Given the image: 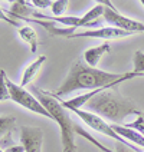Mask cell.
I'll return each instance as SVG.
<instances>
[{
  "mask_svg": "<svg viewBox=\"0 0 144 152\" xmlns=\"http://www.w3.org/2000/svg\"><path fill=\"white\" fill-rule=\"evenodd\" d=\"M29 3L38 9H46V7H51L53 1H51V0H33V1H29Z\"/></svg>",
  "mask_w": 144,
  "mask_h": 152,
  "instance_id": "d6986e66",
  "label": "cell"
},
{
  "mask_svg": "<svg viewBox=\"0 0 144 152\" xmlns=\"http://www.w3.org/2000/svg\"><path fill=\"white\" fill-rule=\"evenodd\" d=\"M86 109L102 119H108L115 125H121L130 115H140L141 110L131 99L123 96L117 89H105L88 102Z\"/></svg>",
  "mask_w": 144,
  "mask_h": 152,
  "instance_id": "7a4b0ae2",
  "label": "cell"
},
{
  "mask_svg": "<svg viewBox=\"0 0 144 152\" xmlns=\"http://www.w3.org/2000/svg\"><path fill=\"white\" fill-rule=\"evenodd\" d=\"M111 126L121 138H124L130 144H136L138 146L144 148V136L141 134H138L136 129H131V128L126 126V125H115V124H112Z\"/></svg>",
  "mask_w": 144,
  "mask_h": 152,
  "instance_id": "8fae6325",
  "label": "cell"
},
{
  "mask_svg": "<svg viewBox=\"0 0 144 152\" xmlns=\"http://www.w3.org/2000/svg\"><path fill=\"white\" fill-rule=\"evenodd\" d=\"M4 152H25V148H23V145H12V146H9L6 149H3Z\"/></svg>",
  "mask_w": 144,
  "mask_h": 152,
  "instance_id": "ffe728a7",
  "label": "cell"
},
{
  "mask_svg": "<svg viewBox=\"0 0 144 152\" xmlns=\"http://www.w3.org/2000/svg\"><path fill=\"white\" fill-rule=\"evenodd\" d=\"M133 63H134V69H133V75L134 77L137 76H144V53L141 50H137L133 58Z\"/></svg>",
  "mask_w": 144,
  "mask_h": 152,
  "instance_id": "5bb4252c",
  "label": "cell"
},
{
  "mask_svg": "<svg viewBox=\"0 0 144 152\" xmlns=\"http://www.w3.org/2000/svg\"><path fill=\"white\" fill-rule=\"evenodd\" d=\"M126 126L131 128V129H136L138 134H141V135L144 136V113L141 112L140 115H137L136 119L133 121V122H130V124H127Z\"/></svg>",
  "mask_w": 144,
  "mask_h": 152,
  "instance_id": "e0dca14e",
  "label": "cell"
},
{
  "mask_svg": "<svg viewBox=\"0 0 144 152\" xmlns=\"http://www.w3.org/2000/svg\"><path fill=\"white\" fill-rule=\"evenodd\" d=\"M6 83H7V88H9L10 99H12L13 102H16L17 105L23 106L25 109L30 110V112H33V113L42 115V116H45V118H49V119L53 121L52 115L46 110V108L39 102V99H38L35 95H32L30 92H27L25 88H22L20 85L13 83L9 77H6ZM53 122H55V121H53Z\"/></svg>",
  "mask_w": 144,
  "mask_h": 152,
  "instance_id": "5b68a950",
  "label": "cell"
},
{
  "mask_svg": "<svg viewBox=\"0 0 144 152\" xmlns=\"http://www.w3.org/2000/svg\"><path fill=\"white\" fill-rule=\"evenodd\" d=\"M0 20H3V22L9 23V25L15 26V27H20V23H19V20H15V19L9 17L7 13H6V10H4V9H1V7H0Z\"/></svg>",
  "mask_w": 144,
  "mask_h": 152,
  "instance_id": "ac0fdd59",
  "label": "cell"
},
{
  "mask_svg": "<svg viewBox=\"0 0 144 152\" xmlns=\"http://www.w3.org/2000/svg\"><path fill=\"white\" fill-rule=\"evenodd\" d=\"M35 96L39 102L46 108V110L52 115L53 121L61 128V142H62V152H76L75 145V122L72 121L68 110L62 106V103L58 102L51 95H48L46 91H39L33 88Z\"/></svg>",
  "mask_w": 144,
  "mask_h": 152,
  "instance_id": "3957f363",
  "label": "cell"
},
{
  "mask_svg": "<svg viewBox=\"0 0 144 152\" xmlns=\"http://www.w3.org/2000/svg\"><path fill=\"white\" fill-rule=\"evenodd\" d=\"M20 144L23 145L25 152H42V129L36 126H22L20 128Z\"/></svg>",
  "mask_w": 144,
  "mask_h": 152,
  "instance_id": "ba28073f",
  "label": "cell"
},
{
  "mask_svg": "<svg viewBox=\"0 0 144 152\" xmlns=\"http://www.w3.org/2000/svg\"><path fill=\"white\" fill-rule=\"evenodd\" d=\"M15 128V118L0 116V148L6 149L15 144H10V134Z\"/></svg>",
  "mask_w": 144,
  "mask_h": 152,
  "instance_id": "30bf717a",
  "label": "cell"
},
{
  "mask_svg": "<svg viewBox=\"0 0 144 152\" xmlns=\"http://www.w3.org/2000/svg\"><path fill=\"white\" fill-rule=\"evenodd\" d=\"M45 60H46V56H45V55H41V56H38L30 65H27V68H26L25 72H23L22 80H20V86H22V88L27 86V85L30 83L35 77H36L38 72L41 70L42 65L45 63Z\"/></svg>",
  "mask_w": 144,
  "mask_h": 152,
  "instance_id": "7c38bea8",
  "label": "cell"
},
{
  "mask_svg": "<svg viewBox=\"0 0 144 152\" xmlns=\"http://www.w3.org/2000/svg\"><path fill=\"white\" fill-rule=\"evenodd\" d=\"M115 152H136V151H133L131 148H128V146H126V145L118 144V145H117V149H115Z\"/></svg>",
  "mask_w": 144,
  "mask_h": 152,
  "instance_id": "44dd1931",
  "label": "cell"
},
{
  "mask_svg": "<svg viewBox=\"0 0 144 152\" xmlns=\"http://www.w3.org/2000/svg\"><path fill=\"white\" fill-rule=\"evenodd\" d=\"M140 3H141V4H143V6H144V0H140Z\"/></svg>",
  "mask_w": 144,
  "mask_h": 152,
  "instance_id": "7402d4cb",
  "label": "cell"
},
{
  "mask_svg": "<svg viewBox=\"0 0 144 152\" xmlns=\"http://www.w3.org/2000/svg\"><path fill=\"white\" fill-rule=\"evenodd\" d=\"M111 52V46L108 43H102L100 46H95V48H89L84 52V60L85 63L91 68H97V65L100 63V59H101L104 55L110 53Z\"/></svg>",
  "mask_w": 144,
  "mask_h": 152,
  "instance_id": "9c48e42d",
  "label": "cell"
},
{
  "mask_svg": "<svg viewBox=\"0 0 144 152\" xmlns=\"http://www.w3.org/2000/svg\"><path fill=\"white\" fill-rule=\"evenodd\" d=\"M19 36L30 46V52L32 53L38 52V45H39V42H38V34H36V32H35V29L32 26H27V25L20 26L19 27Z\"/></svg>",
  "mask_w": 144,
  "mask_h": 152,
  "instance_id": "4fadbf2b",
  "label": "cell"
},
{
  "mask_svg": "<svg viewBox=\"0 0 144 152\" xmlns=\"http://www.w3.org/2000/svg\"><path fill=\"white\" fill-rule=\"evenodd\" d=\"M102 4H104V22H107L111 27H117V29L126 30V32H131L133 34L144 33V25L141 22H137V20H133L130 17L121 15L108 0H104Z\"/></svg>",
  "mask_w": 144,
  "mask_h": 152,
  "instance_id": "8992f818",
  "label": "cell"
},
{
  "mask_svg": "<svg viewBox=\"0 0 144 152\" xmlns=\"http://www.w3.org/2000/svg\"><path fill=\"white\" fill-rule=\"evenodd\" d=\"M133 77L134 75L131 72L130 73H111V72L100 70L97 68H91L84 62L76 60L74 62L72 68L69 69L68 75L65 76L59 88L55 92L46 93L56 99L58 96H66L69 93L81 91V89H85V91H95L101 88L111 89Z\"/></svg>",
  "mask_w": 144,
  "mask_h": 152,
  "instance_id": "6da1fadb",
  "label": "cell"
},
{
  "mask_svg": "<svg viewBox=\"0 0 144 152\" xmlns=\"http://www.w3.org/2000/svg\"><path fill=\"white\" fill-rule=\"evenodd\" d=\"M74 113L84 122L86 126L91 128V129H94V131H97V132H100V134H102V135H105V136H110V138H112V139H115L118 144H123V145H126V146H128V148H131L133 151L141 152L138 146L131 145L128 141H126L124 138H121V136L112 129V126H111L110 124L105 122V119H102L101 116L95 115V113L89 112V110H82V109L74 110Z\"/></svg>",
  "mask_w": 144,
  "mask_h": 152,
  "instance_id": "277c9868",
  "label": "cell"
},
{
  "mask_svg": "<svg viewBox=\"0 0 144 152\" xmlns=\"http://www.w3.org/2000/svg\"><path fill=\"white\" fill-rule=\"evenodd\" d=\"M131 32H126L117 27H111V26H105V27H98V29H88L84 32H75L68 39H78V37H92V39H104V40H112V39H121V37H127L131 36Z\"/></svg>",
  "mask_w": 144,
  "mask_h": 152,
  "instance_id": "52a82bcc",
  "label": "cell"
},
{
  "mask_svg": "<svg viewBox=\"0 0 144 152\" xmlns=\"http://www.w3.org/2000/svg\"><path fill=\"white\" fill-rule=\"evenodd\" d=\"M6 72L3 69H0V102H4L10 99V93H9V88L6 83Z\"/></svg>",
  "mask_w": 144,
  "mask_h": 152,
  "instance_id": "2e32d148",
  "label": "cell"
},
{
  "mask_svg": "<svg viewBox=\"0 0 144 152\" xmlns=\"http://www.w3.org/2000/svg\"><path fill=\"white\" fill-rule=\"evenodd\" d=\"M69 6V1L68 0H56L53 1L51 6V10H52V15L53 17H62L64 13L66 12V9Z\"/></svg>",
  "mask_w": 144,
  "mask_h": 152,
  "instance_id": "9a60e30c",
  "label": "cell"
}]
</instances>
